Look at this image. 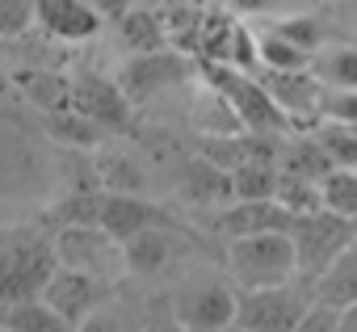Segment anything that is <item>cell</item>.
<instances>
[{
  "label": "cell",
  "instance_id": "cell-1",
  "mask_svg": "<svg viewBox=\"0 0 357 332\" xmlns=\"http://www.w3.org/2000/svg\"><path fill=\"white\" fill-rule=\"evenodd\" d=\"M227 273L240 290H265L294 282V240L290 232H257L227 240Z\"/></svg>",
  "mask_w": 357,
  "mask_h": 332
},
{
  "label": "cell",
  "instance_id": "cell-2",
  "mask_svg": "<svg viewBox=\"0 0 357 332\" xmlns=\"http://www.w3.org/2000/svg\"><path fill=\"white\" fill-rule=\"evenodd\" d=\"M202 72H206V84L219 89L231 101V110L240 114L244 130H261V135H286V130H294L290 118L273 105V97L265 93V84L252 72H240L231 63H206Z\"/></svg>",
  "mask_w": 357,
  "mask_h": 332
},
{
  "label": "cell",
  "instance_id": "cell-3",
  "mask_svg": "<svg viewBox=\"0 0 357 332\" xmlns=\"http://www.w3.org/2000/svg\"><path fill=\"white\" fill-rule=\"evenodd\" d=\"M55 261L68 265V269H80L97 282H114L126 273V261H122V240H114L105 227L97 223H63L59 236H55Z\"/></svg>",
  "mask_w": 357,
  "mask_h": 332
},
{
  "label": "cell",
  "instance_id": "cell-4",
  "mask_svg": "<svg viewBox=\"0 0 357 332\" xmlns=\"http://www.w3.org/2000/svg\"><path fill=\"white\" fill-rule=\"evenodd\" d=\"M353 223L332 215V211H311V215H294V227H290V240H294V278L307 273L311 286L315 278L328 269V261L353 240Z\"/></svg>",
  "mask_w": 357,
  "mask_h": 332
},
{
  "label": "cell",
  "instance_id": "cell-5",
  "mask_svg": "<svg viewBox=\"0 0 357 332\" xmlns=\"http://www.w3.org/2000/svg\"><path fill=\"white\" fill-rule=\"evenodd\" d=\"M307 311V294L294 290L290 282L265 286V290H244L236 299V328L240 332H294L298 315Z\"/></svg>",
  "mask_w": 357,
  "mask_h": 332
},
{
  "label": "cell",
  "instance_id": "cell-6",
  "mask_svg": "<svg viewBox=\"0 0 357 332\" xmlns=\"http://www.w3.org/2000/svg\"><path fill=\"white\" fill-rule=\"evenodd\" d=\"M38 299H43L51 311H59V315L68 319V328L76 332L80 319H84L101 299H109V282H97V278H89V273H80V269L55 265L51 278H47V286L38 290Z\"/></svg>",
  "mask_w": 357,
  "mask_h": 332
},
{
  "label": "cell",
  "instance_id": "cell-7",
  "mask_svg": "<svg viewBox=\"0 0 357 332\" xmlns=\"http://www.w3.org/2000/svg\"><path fill=\"white\" fill-rule=\"evenodd\" d=\"M181 80H190V59L181 51H168V47L147 51V55H130V63L118 76V84L130 101H147L172 84H181Z\"/></svg>",
  "mask_w": 357,
  "mask_h": 332
},
{
  "label": "cell",
  "instance_id": "cell-8",
  "mask_svg": "<svg viewBox=\"0 0 357 332\" xmlns=\"http://www.w3.org/2000/svg\"><path fill=\"white\" fill-rule=\"evenodd\" d=\"M265 84V93L273 97V105L290 118V126H311L319 122V97H324V84L311 76V68H298V72H261L257 76Z\"/></svg>",
  "mask_w": 357,
  "mask_h": 332
},
{
  "label": "cell",
  "instance_id": "cell-9",
  "mask_svg": "<svg viewBox=\"0 0 357 332\" xmlns=\"http://www.w3.org/2000/svg\"><path fill=\"white\" fill-rule=\"evenodd\" d=\"M68 105L80 110L84 118H93L105 130H126L130 126V110H135V101L122 93V84L105 80V76H80V80H72V101Z\"/></svg>",
  "mask_w": 357,
  "mask_h": 332
},
{
  "label": "cell",
  "instance_id": "cell-10",
  "mask_svg": "<svg viewBox=\"0 0 357 332\" xmlns=\"http://www.w3.org/2000/svg\"><path fill=\"white\" fill-rule=\"evenodd\" d=\"M97 227H105L114 240H130L147 227H172V215H164L155 202L139 198V194H101V211H97Z\"/></svg>",
  "mask_w": 357,
  "mask_h": 332
},
{
  "label": "cell",
  "instance_id": "cell-11",
  "mask_svg": "<svg viewBox=\"0 0 357 332\" xmlns=\"http://www.w3.org/2000/svg\"><path fill=\"white\" fill-rule=\"evenodd\" d=\"M294 215L286 206H278L273 198H257V202H227L215 215V232L236 240V236H257V232H290Z\"/></svg>",
  "mask_w": 357,
  "mask_h": 332
},
{
  "label": "cell",
  "instance_id": "cell-12",
  "mask_svg": "<svg viewBox=\"0 0 357 332\" xmlns=\"http://www.w3.org/2000/svg\"><path fill=\"white\" fill-rule=\"evenodd\" d=\"M231 319H236V290L231 286H202L181 307V324L190 332H223Z\"/></svg>",
  "mask_w": 357,
  "mask_h": 332
},
{
  "label": "cell",
  "instance_id": "cell-13",
  "mask_svg": "<svg viewBox=\"0 0 357 332\" xmlns=\"http://www.w3.org/2000/svg\"><path fill=\"white\" fill-rule=\"evenodd\" d=\"M38 17L55 38H68V43L93 38L101 30L97 9H89L84 0H38Z\"/></svg>",
  "mask_w": 357,
  "mask_h": 332
},
{
  "label": "cell",
  "instance_id": "cell-14",
  "mask_svg": "<svg viewBox=\"0 0 357 332\" xmlns=\"http://www.w3.org/2000/svg\"><path fill=\"white\" fill-rule=\"evenodd\" d=\"M181 194L198 206H227L231 202V173L219 169V164H211L206 156L190 160V169H185V186Z\"/></svg>",
  "mask_w": 357,
  "mask_h": 332
},
{
  "label": "cell",
  "instance_id": "cell-15",
  "mask_svg": "<svg viewBox=\"0 0 357 332\" xmlns=\"http://www.w3.org/2000/svg\"><path fill=\"white\" fill-rule=\"evenodd\" d=\"M0 328L5 332H72L59 311H51L38 294L0 303Z\"/></svg>",
  "mask_w": 357,
  "mask_h": 332
},
{
  "label": "cell",
  "instance_id": "cell-16",
  "mask_svg": "<svg viewBox=\"0 0 357 332\" xmlns=\"http://www.w3.org/2000/svg\"><path fill=\"white\" fill-rule=\"evenodd\" d=\"M194 130L206 135V139H223V135H240L244 122H240V114L231 110V101H227L219 89L206 84V93L194 101Z\"/></svg>",
  "mask_w": 357,
  "mask_h": 332
},
{
  "label": "cell",
  "instance_id": "cell-17",
  "mask_svg": "<svg viewBox=\"0 0 357 332\" xmlns=\"http://www.w3.org/2000/svg\"><path fill=\"white\" fill-rule=\"evenodd\" d=\"M118 30H122V43L130 55H147V51L168 47V30H164L155 9H126L118 17Z\"/></svg>",
  "mask_w": 357,
  "mask_h": 332
},
{
  "label": "cell",
  "instance_id": "cell-18",
  "mask_svg": "<svg viewBox=\"0 0 357 332\" xmlns=\"http://www.w3.org/2000/svg\"><path fill=\"white\" fill-rule=\"evenodd\" d=\"M168 240H172V236H168V227H147V232H139V236L122 240L126 273H155V269L168 261V252H172V244H168Z\"/></svg>",
  "mask_w": 357,
  "mask_h": 332
},
{
  "label": "cell",
  "instance_id": "cell-19",
  "mask_svg": "<svg viewBox=\"0 0 357 332\" xmlns=\"http://www.w3.org/2000/svg\"><path fill=\"white\" fill-rule=\"evenodd\" d=\"M278 169H282V173H294V177H307V181H324L336 164L324 156V147H319L315 135H311V139H290V143H282Z\"/></svg>",
  "mask_w": 357,
  "mask_h": 332
},
{
  "label": "cell",
  "instance_id": "cell-20",
  "mask_svg": "<svg viewBox=\"0 0 357 332\" xmlns=\"http://www.w3.org/2000/svg\"><path fill=\"white\" fill-rule=\"evenodd\" d=\"M311 76L324 89H357V47H332V51H311Z\"/></svg>",
  "mask_w": 357,
  "mask_h": 332
},
{
  "label": "cell",
  "instance_id": "cell-21",
  "mask_svg": "<svg viewBox=\"0 0 357 332\" xmlns=\"http://www.w3.org/2000/svg\"><path fill=\"white\" fill-rule=\"evenodd\" d=\"M47 130L59 139V143H72V147H97L101 143V135H105V126H97L93 118H84L80 110H51L47 114Z\"/></svg>",
  "mask_w": 357,
  "mask_h": 332
},
{
  "label": "cell",
  "instance_id": "cell-22",
  "mask_svg": "<svg viewBox=\"0 0 357 332\" xmlns=\"http://www.w3.org/2000/svg\"><path fill=\"white\" fill-rule=\"evenodd\" d=\"M319 206L353 223L357 219V169H332L319 181Z\"/></svg>",
  "mask_w": 357,
  "mask_h": 332
},
{
  "label": "cell",
  "instance_id": "cell-23",
  "mask_svg": "<svg viewBox=\"0 0 357 332\" xmlns=\"http://www.w3.org/2000/svg\"><path fill=\"white\" fill-rule=\"evenodd\" d=\"M17 84H22V93H26L34 105H43L47 114H51V110H68V101H72V80L59 76V72H26V76H17Z\"/></svg>",
  "mask_w": 357,
  "mask_h": 332
},
{
  "label": "cell",
  "instance_id": "cell-24",
  "mask_svg": "<svg viewBox=\"0 0 357 332\" xmlns=\"http://www.w3.org/2000/svg\"><path fill=\"white\" fill-rule=\"evenodd\" d=\"M315 143L324 147V156L336 164V169H357V126L324 118L315 126Z\"/></svg>",
  "mask_w": 357,
  "mask_h": 332
},
{
  "label": "cell",
  "instance_id": "cell-25",
  "mask_svg": "<svg viewBox=\"0 0 357 332\" xmlns=\"http://www.w3.org/2000/svg\"><path fill=\"white\" fill-rule=\"evenodd\" d=\"M278 186V164H236L231 169V202H257V198H273Z\"/></svg>",
  "mask_w": 357,
  "mask_h": 332
},
{
  "label": "cell",
  "instance_id": "cell-26",
  "mask_svg": "<svg viewBox=\"0 0 357 332\" xmlns=\"http://www.w3.org/2000/svg\"><path fill=\"white\" fill-rule=\"evenodd\" d=\"M97 173H101V186L109 190V194H139L143 190V169L126 156V151H105L101 160H97Z\"/></svg>",
  "mask_w": 357,
  "mask_h": 332
},
{
  "label": "cell",
  "instance_id": "cell-27",
  "mask_svg": "<svg viewBox=\"0 0 357 332\" xmlns=\"http://www.w3.org/2000/svg\"><path fill=\"white\" fill-rule=\"evenodd\" d=\"M257 59H261V68H269V72H298V68H307L311 63V51H303V47H294L290 38H282V34H261L257 38Z\"/></svg>",
  "mask_w": 357,
  "mask_h": 332
},
{
  "label": "cell",
  "instance_id": "cell-28",
  "mask_svg": "<svg viewBox=\"0 0 357 332\" xmlns=\"http://www.w3.org/2000/svg\"><path fill=\"white\" fill-rule=\"evenodd\" d=\"M273 202L286 206L290 215L324 211L319 206V181H307V177H294V173H282V169H278V186H273Z\"/></svg>",
  "mask_w": 357,
  "mask_h": 332
},
{
  "label": "cell",
  "instance_id": "cell-29",
  "mask_svg": "<svg viewBox=\"0 0 357 332\" xmlns=\"http://www.w3.org/2000/svg\"><path fill=\"white\" fill-rule=\"evenodd\" d=\"M194 47L202 51L206 63H227V47H231V22L227 17H202L194 30Z\"/></svg>",
  "mask_w": 357,
  "mask_h": 332
},
{
  "label": "cell",
  "instance_id": "cell-30",
  "mask_svg": "<svg viewBox=\"0 0 357 332\" xmlns=\"http://www.w3.org/2000/svg\"><path fill=\"white\" fill-rule=\"evenodd\" d=\"M38 17V0H0V43L22 38Z\"/></svg>",
  "mask_w": 357,
  "mask_h": 332
},
{
  "label": "cell",
  "instance_id": "cell-31",
  "mask_svg": "<svg viewBox=\"0 0 357 332\" xmlns=\"http://www.w3.org/2000/svg\"><path fill=\"white\" fill-rule=\"evenodd\" d=\"M319 118L357 126V89H324V97H319Z\"/></svg>",
  "mask_w": 357,
  "mask_h": 332
},
{
  "label": "cell",
  "instance_id": "cell-32",
  "mask_svg": "<svg viewBox=\"0 0 357 332\" xmlns=\"http://www.w3.org/2000/svg\"><path fill=\"white\" fill-rule=\"evenodd\" d=\"M273 34L290 38V43L303 47V51H319V38H324V30H319L315 17H286V22H273Z\"/></svg>",
  "mask_w": 357,
  "mask_h": 332
},
{
  "label": "cell",
  "instance_id": "cell-33",
  "mask_svg": "<svg viewBox=\"0 0 357 332\" xmlns=\"http://www.w3.org/2000/svg\"><path fill=\"white\" fill-rule=\"evenodd\" d=\"M227 63L240 68V72H257L261 59H257V34L248 26H236L231 22V47H227Z\"/></svg>",
  "mask_w": 357,
  "mask_h": 332
},
{
  "label": "cell",
  "instance_id": "cell-34",
  "mask_svg": "<svg viewBox=\"0 0 357 332\" xmlns=\"http://www.w3.org/2000/svg\"><path fill=\"white\" fill-rule=\"evenodd\" d=\"M97 211H101V194H72L55 206V219L59 223H97Z\"/></svg>",
  "mask_w": 357,
  "mask_h": 332
},
{
  "label": "cell",
  "instance_id": "cell-35",
  "mask_svg": "<svg viewBox=\"0 0 357 332\" xmlns=\"http://www.w3.org/2000/svg\"><path fill=\"white\" fill-rule=\"evenodd\" d=\"M294 332H340V311L328 307V303H311V307L298 315Z\"/></svg>",
  "mask_w": 357,
  "mask_h": 332
},
{
  "label": "cell",
  "instance_id": "cell-36",
  "mask_svg": "<svg viewBox=\"0 0 357 332\" xmlns=\"http://www.w3.org/2000/svg\"><path fill=\"white\" fill-rule=\"evenodd\" d=\"M273 5H278V0H231L236 13H269Z\"/></svg>",
  "mask_w": 357,
  "mask_h": 332
},
{
  "label": "cell",
  "instance_id": "cell-37",
  "mask_svg": "<svg viewBox=\"0 0 357 332\" xmlns=\"http://www.w3.org/2000/svg\"><path fill=\"white\" fill-rule=\"evenodd\" d=\"M143 332H190L185 324H176V319H151Z\"/></svg>",
  "mask_w": 357,
  "mask_h": 332
},
{
  "label": "cell",
  "instance_id": "cell-38",
  "mask_svg": "<svg viewBox=\"0 0 357 332\" xmlns=\"http://www.w3.org/2000/svg\"><path fill=\"white\" fill-rule=\"evenodd\" d=\"M340 332H357V303L340 307Z\"/></svg>",
  "mask_w": 357,
  "mask_h": 332
}]
</instances>
